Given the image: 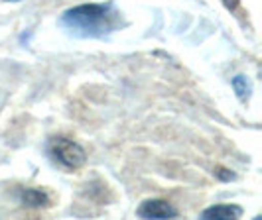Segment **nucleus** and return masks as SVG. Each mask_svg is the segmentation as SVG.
Returning a JSON list of instances; mask_svg holds the SVG:
<instances>
[{"mask_svg":"<svg viewBox=\"0 0 262 220\" xmlns=\"http://www.w3.org/2000/svg\"><path fill=\"white\" fill-rule=\"evenodd\" d=\"M46 152H48V156L55 165L69 169V171L79 169L87 159L85 150L69 138H52L46 145Z\"/></svg>","mask_w":262,"mask_h":220,"instance_id":"nucleus-2","label":"nucleus"},{"mask_svg":"<svg viewBox=\"0 0 262 220\" xmlns=\"http://www.w3.org/2000/svg\"><path fill=\"white\" fill-rule=\"evenodd\" d=\"M243 214V208L236 205H217V207L205 208L201 212V218H217V220H231L238 218Z\"/></svg>","mask_w":262,"mask_h":220,"instance_id":"nucleus-5","label":"nucleus"},{"mask_svg":"<svg viewBox=\"0 0 262 220\" xmlns=\"http://www.w3.org/2000/svg\"><path fill=\"white\" fill-rule=\"evenodd\" d=\"M231 85H233V89H235L236 96L241 99V101H245V99H249L250 94V83L247 81L245 75H236L233 81H231Z\"/></svg>","mask_w":262,"mask_h":220,"instance_id":"nucleus-6","label":"nucleus"},{"mask_svg":"<svg viewBox=\"0 0 262 220\" xmlns=\"http://www.w3.org/2000/svg\"><path fill=\"white\" fill-rule=\"evenodd\" d=\"M236 4H238V0H225V6H227L229 10H235Z\"/></svg>","mask_w":262,"mask_h":220,"instance_id":"nucleus-8","label":"nucleus"},{"mask_svg":"<svg viewBox=\"0 0 262 220\" xmlns=\"http://www.w3.org/2000/svg\"><path fill=\"white\" fill-rule=\"evenodd\" d=\"M6 2H18V0H6Z\"/></svg>","mask_w":262,"mask_h":220,"instance_id":"nucleus-9","label":"nucleus"},{"mask_svg":"<svg viewBox=\"0 0 262 220\" xmlns=\"http://www.w3.org/2000/svg\"><path fill=\"white\" fill-rule=\"evenodd\" d=\"M136 214L140 218H156V220H164V218H176L178 216V210L171 207L168 201H162V199H150V201H144Z\"/></svg>","mask_w":262,"mask_h":220,"instance_id":"nucleus-3","label":"nucleus"},{"mask_svg":"<svg viewBox=\"0 0 262 220\" xmlns=\"http://www.w3.org/2000/svg\"><path fill=\"white\" fill-rule=\"evenodd\" d=\"M59 26L69 36L83 39L105 38L120 28V12L106 2V4H79L61 14Z\"/></svg>","mask_w":262,"mask_h":220,"instance_id":"nucleus-1","label":"nucleus"},{"mask_svg":"<svg viewBox=\"0 0 262 220\" xmlns=\"http://www.w3.org/2000/svg\"><path fill=\"white\" fill-rule=\"evenodd\" d=\"M18 199L20 203L28 208H41L50 205V197L41 189H18Z\"/></svg>","mask_w":262,"mask_h":220,"instance_id":"nucleus-4","label":"nucleus"},{"mask_svg":"<svg viewBox=\"0 0 262 220\" xmlns=\"http://www.w3.org/2000/svg\"><path fill=\"white\" fill-rule=\"evenodd\" d=\"M215 175H217L221 181H233V179H235V173H231L229 169H223V167L217 169V171H215Z\"/></svg>","mask_w":262,"mask_h":220,"instance_id":"nucleus-7","label":"nucleus"}]
</instances>
